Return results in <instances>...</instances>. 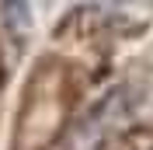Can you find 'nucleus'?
I'll return each instance as SVG.
<instances>
[{
    "label": "nucleus",
    "mask_w": 153,
    "mask_h": 150,
    "mask_svg": "<svg viewBox=\"0 0 153 150\" xmlns=\"http://www.w3.org/2000/svg\"><path fill=\"white\" fill-rule=\"evenodd\" d=\"M4 21H7V28L25 35L31 28V4L28 0H4Z\"/></svg>",
    "instance_id": "nucleus-1"
},
{
    "label": "nucleus",
    "mask_w": 153,
    "mask_h": 150,
    "mask_svg": "<svg viewBox=\"0 0 153 150\" xmlns=\"http://www.w3.org/2000/svg\"><path fill=\"white\" fill-rule=\"evenodd\" d=\"M139 4H153V0H139Z\"/></svg>",
    "instance_id": "nucleus-2"
}]
</instances>
